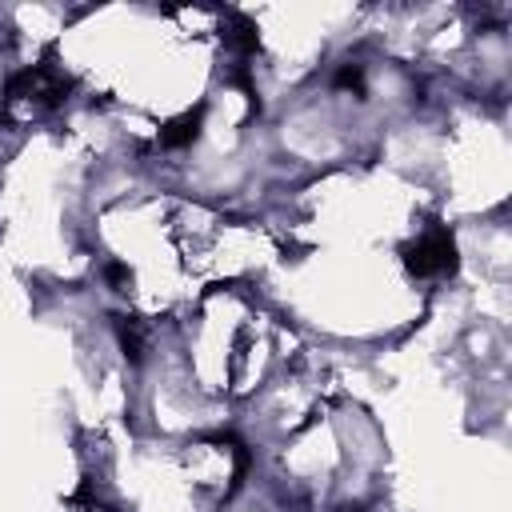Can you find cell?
I'll use <instances>...</instances> for the list:
<instances>
[{
	"label": "cell",
	"mask_w": 512,
	"mask_h": 512,
	"mask_svg": "<svg viewBox=\"0 0 512 512\" xmlns=\"http://www.w3.org/2000/svg\"><path fill=\"white\" fill-rule=\"evenodd\" d=\"M404 260H408V268L416 272V276H444V272H452L456 268V248H452V236L448 232H428V236H420L408 252H404Z\"/></svg>",
	"instance_id": "obj_1"
}]
</instances>
